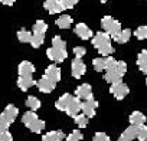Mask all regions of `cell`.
<instances>
[{
  "label": "cell",
  "instance_id": "cell-8",
  "mask_svg": "<svg viewBox=\"0 0 147 141\" xmlns=\"http://www.w3.org/2000/svg\"><path fill=\"white\" fill-rule=\"evenodd\" d=\"M46 55L53 62H63L66 58H68V52L66 49H59V48H55V46H51L48 50H46Z\"/></svg>",
  "mask_w": 147,
  "mask_h": 141
},
{
  "label": "cell",
  "instance_id": "cell-21",
  "mask_svg": "<svg viewBox=\"0 0 147 141\" xmlns=\"http://www.w3.org/2000/svg\"><path fill=\"white\" fill-rule=\"evenodd\" d=\"M137 65L143 74H147V50H141L137 56Z\"/></svg>",
  "mask_w": 147,
  "mask_h": 141
},
{
  "label": "cell",
  "instance_id": "cell-33",
  "mask_svg": "<svg viewBox=\"0 0 147 141\" xmlns=\"http://www.w3.org/2000/svg\"><path fill=\"white\" fill-rule=\"evenodd\" d=\"M80 0H61V3L63 6V9H72Z\"/></svg>",
  "mask_w": 147,
  "mask_h": 141
},
{
  "label": "cell",
  "instance_id": "cell-9",
  "mask_svg": "<svg viewBox=\"0 0 147 141\" xmlns=\"http://www.w3.org/2000/svg\"><path fill=\"white\" fill-rule=\"evenodd\" d=\"M71 70H72V77L77 78V79H80V78L87 72V66H85V63L82 62L81 58H75V59L72 60V68H71Z\"/></svg>",
  "mask_w": 147,
  "mask_h": 141
},
{
  "label": "cell",
  "instance_id": "cell-29",
  "mask_svg": "<svg viewBox=\"0 0 147 141\" xmlns=\"http://www.w3.org/2000/svg\"><path fill=\"white\" fill-rule=\"evenodd\" d=\"M48 30V25L43 20H36V23L33 25V32L36 33H45Z\"/></svg>",
  "mask_w": 147,
  "mask_h": 141
},
{
  "label": "cell",
  "instance_id": "cell-14",
  "mask_svg": "<svg viewBox=\"0 0 147 141\" xmlns=\"http://www.w3.org/2000/svg\"><path fill=\"white\" fill-rule=\"evenodd\" d=\"M18 72H19V77H32L35 72V66L29 60H23L18 66Z\"/></svg>",
  "mask_w": 147,
  "mask_h": 141
},
{
  "label": "cell",
  "instance_id": "cell-26",
  "mask_svg": "<svg viewBox=\"0 0 147 141\" xmlns=\"http://www.w3.org/2000/svg\"><path fill=\"white\" fill-rule=\"evenodd\" d=\"M32 36H33V33H30V32L26 30V29H20V30L18 32V39H19V42H22V43H30Z\"/></svg>",
  "mask_w": 147,
  "mask_h": 141
},
{
  "label": "cell",
  "instance_id": "cell-22",
  "mask_svg": "<svg viewBox=\"0 0 147 141\" xmlns=\"http://www.w3.org/2000/svg\"><path fill=\"white\" fill-rule=\"evenodd\" d=\"M146 121H147L146 115H144L143 112H140V111H134V112H131V115H130V122H131L133 125H143Z\"/></svg>",
  "mask_w": 147,
  "mask_h": 141
},
{
  "label": "cell",
  "instance_id": "cell-32",
  "mask_svg": "<svg viewBox=\"0 0 147 141\" xmlns=\"http://www.w3.org/2000/svg\"><path fill=\"white\" fill-rule=\"evenodd\" d=\"M138 141H146L147 140V127L143 124L140 125V130H138V135H137Z\"/></svg>",
  "mask_w": 147,
  "mask_h": 141
},
{
  "label": "cell",
  "instance_id": "cell-3",
  "mask_svg": "<svg viewBox=\"0 0 147 141\" xmlns=\"http://www.w3.org/2000/svg\"><path fill=\"white\" fill-rule=\"evenodd\" d=\"M92 46L102 56H110L114 50L111 45V36L107 32H97L92 38Z\"/></svg>",
  "mask_w": 147,
  "mask_h": 141
},
{
  "label": "cell",
  "instance_id": "cell-5",
  "mask_svg": "<svg viewBox=\"0 0 147 141\" xmlns=\"http://www.w3.org/2000/svg\"><path fill=\"white\" fill-rule=\"evenodd\" d=\"M18 114H19V109H18L15 105L9 104V105L5 108V111L2 112V115H0V131L9 130V127H10V125L13 124V121L16 120Z\"/></svg>",
  "mask_w": 147,
  "mask_h": 141
},
{
  "label": "cell",
  "instance_id": "cell-10",
  "mask_svg": "<svg viewBox=\"0 0 147 141\" xmlns=\"http://www.w3.org/2000/svg\"><path fill=\"white\" fill-rule=\"evenodd\" d=\"M36 87H38V89L40 91V92H43V94H49V92H52L53 89H55V87H56V82H53L52 79H49V78H46L45 75L36 82Z\"/></svg>",
  "mask_w": 147,
  "mask_h": 141
},
{
  "label": "cell",
  "instance_id": "cell-18",
  "mask_svg": "<svg viewBox=\"0 0 147 141\" xmlns=\"http://www.w3.org/2000/svg\"><path fill=\"white\" fill-rule=\"evenodd\" d=\"M33 85H36V82L33 81L32 77H19L18 78V87L22 91H28L29 88H32Z\"/></svg>",
  "mask_w": 147,
  "mask_h": 141
},
{
  "label": "cell",
  "instance_id": "cell-11",
  "mask_svg": "<svg viewBox=\"0 0 147 141\" xmlns=\"http://www.w3.org/2000/svg\"><path fill=\"white\" fill-rule=\"evenodd\" d=\"M75 97H78L80 99H84V101L92 99L94 95H92V88H91V85H90V84H82V85H80V87L75 89Z\"/></svg>",
  "mask_w": 147,
  "mask_h": 141
},
{
  "label": "cell",
  "instance_id": "cell-37",
  "mask_svg": "<svg viewBox=\"0 0 147 141\" xmlns=\"http://www.w3.org/2000/svg\"><path fill=\"white\" fill-rule=\"evenodd\" d=\"M0 2H2L3 5H6V6H13L16 0H0Z\"/></svg>",
  "mask_w": 147,
  "mask_h": 141
},
{
  "label": "cell",
  "instance_id": "cell-38",
  "mask_svg": "<svg viewBox=\"0 0 147 141\" xmlns=\"http://www.w3.org/2000/svg\"><path fill=\"white\" fill-rule=\"evenodd\" d=\"M117 141H130V140H127L125 137H123V135H120V138H118Z\"/></svg>",
  "mask_w": 147,
  "mask_h": 141
},
{
  "label": "cell",
  "instance_id": "cell-41",
  "mask_svg": "<svg viewBox=\"0 0 147 141\" xmlns=\"http://www.w3.org/2000/svg\"><path fill=\"white\" fill-rule=\"evenodd\" d=\"M146 84H147V78H146Z\"/></svg>",
  "mask_w": 147,
  "mask_h": 141
},
{
  "label": "cell",
  "instance_id": "cell-27",
  "mask_svg": "<svg viewBox=\"0 0 147 141\" xmlns=\"http://www.w3.org/2000/svg\"><path fill=\"white\" fill-rule=\"evenodd\" d=\"M43 40H45V33H36V32H33L30 45H32L33 48H40L42 43H43Z\"/></svg>",
  "mask_w": 147,
  "mask_h": 141
},
{
  "label": "cell",
  "instance_id": "cell-25",
  "mask_svg": "<svg viewBox=\"0 0 147 141\" xmlns=\"http://www.w3.org/2000/svg\"><path fill=\"white\" fill-rule=\"evenodd\" d=\"M40 101L36 98V97H33V95H30V97H28L26 98V107L30 109V111H38L39 108H40Z\"/></svg>",
  "mask_w": 147,
  "mask_h": 141
},
{
  "label": "cell",
  "instance_id": "cell-31",
  "mask_svg": "<svg viewBox=\"0 0 147 141\" xmlns=\"http://www.w3.org/2000/svg\"><path fill=\"white\" fill-rule=\"evenodd\" d=\"M84 138L82 132L80 130H75V131H72L68 137H66V141H81Z\"/></svg>",
  "mask_w": 147,
  "mask_h": 141
},
{
  "label": "cell",
  "instance_id": "cell-28",
  "mask_svg": "<svg viewBox=\"0 0 147 141\" xmlns=\"http://www.w3.org/2000/svg\"><path fill=\"white\" fill-rule=\"evenodd\" d=\"M74 120H75V124H77L78 127H81V128H85V127L88 125V117H87L84 112H82V114H78Z\"/></svg>",
  "mask_w": 147,
  "mask_h": 141
},
{
  "label": "cell",
  "instance_id": "cell-17",
  "mask_svg": "<svg viewBox=\"0 0 147 141\" xmlns=\"http://www.w3.org/2000/svg\"><path fill=\"white\" fill-rule=\"evenodd\" d=\"M108 60H110V56H101V58H95L92 60V66L97 72H102V70L107 69L108 66Z\"/></svg>",
  "mask_w": 147,
  "mask_h": 141
},
{
  "label": "cell",
  "instance_id": "cell-1",
  "mask_svg": "<svg viewBox=\"0 0 147 141\" xmlns=\"http://www.w3.org/2000/svg\"><path fill=\"white\" fill-rule=\"evenodd\" d=\"M125 72H127V63L123 62V60H115L113 56H110L108 66H107L105 74H104V79L108 84L121 82Z\"/></svg>",
  "mask_w": 147,
  "mask_h": 141
},
{
  "label": "cell",
  "instance_id": "cell-6",
  "mask_svg": "<svg viewBox=\"0 0 147 141\" xmlns=\"http://www.w3.org/2000/svg\"><path fill=\"white\" fill-rule=\"evenodd\" d=\"M101 28H102L104 32H107L113 39L123 30V29H121V23H120L118 20H115L114 17H111V16H104V17L101 19Z\"/></svg>",
  "mask_w": 147,
  "mask_h": 141
},
{
  "label": "cell",
  "instance_id": "cell-39",
  "mask_svg": "<svg viewBox=\"0 0 147 141\" xmlns=\"http://www.w3.org/2000/svg\"><path fill=\"white\" fill-rule=\"evenodd\" d=\"M100 2H101V3H107V2H108V0H100Z\"/></svg>",
  "mask_w": 147,
  "mask_h": 141
},
{
  "label": "cell",
  "instance_id": "cell-23",
  "mask_svg": "<svg viewBox=\"0 0 147 141\" xmlns=\"http://www.w3.org/2000/svg\"><path fill=\"white\" fill-rule=\"evenodd\" d=\"M56 26L58 28H61V29H68L71 25H72V17L69 16V15H62V16H59L58 19H56Z\"/></svg>",
  "mask_w": 147,
  "mask_h": 141
},
{
  "label": "cell",
  "instance_id": "cell-12",
  "mask_svg": "<svg viewBox=\"0 0 147 141\" xmlns=\"http://www.w3.org/2000/svg\"><path fill=\"white\" fill-rule=\"evenodd\" d=\"M74 32H75V35L78 38H81L82 40H88V39L92 38V30L85 23H78L75 26V29H74Z\"/></svg>",
  "mask_w": 147,
  "mask_h": 141
},
{
  "label": "cell",
  "instance_id": "cell-20",
  "mask_svg": "<svg viewBox=\"0 0 147 141\" xmlns=\"http://www.w3.org/2000/svg\"><path fill=\"white\" fill-rule=\"evenodd\" d=\"M138 130H140V125H130V127H127L124 131H123V137H125L127 140H134V138H137V135H138Z\"/></svg>",
  "mask_w": 147,
  "mask_h": 141
},
{
  "label": "cell",
  "instance_id": "cell-35",
  "mask_svg": "<svg viewBox=\"0 0 147 141\" xmlns=\"http://www.w3.org/2000/svg\"><path fill=\"white\" fill-rule=\"evenodd\" d=\"M0 141H13V137H12V134L9 132V130L0 132Z\"/></svg>",
  "mask_w": 147,
  "mask_h": 141
},
{
  "label": "cell",
  "instance_id": "cell-36",
  "mask_svg": "<svg viewBox=\"0 0 147 141\" xmlns=\"http://www.w3.org/2000/svg\"><path fill=\"white\" fill-rule=\"evenodd\" d=\"M94 141H111V140H110V137H108L107 134H104V132H97V134L94 135Z\"/></svg>",
  "mask_w": 147,
  "mask_h": 141
},
{
  "label": "cell",
  "instance_id": "cell-2",
  "mask_svg": "<svg viewBox=\"0 0 147 141\" xmlns=\"http://www.w3.org/2000/svg\"><path fill=\"white\" fill-rule=\"evenodd\" d=\"M55 107L59 111H65L69 117L75 118L80 114V111L82 109V102L78 97H72L71 94H63L55 102Z\"/></svg>",
  "mask_w": 147,
  "mask_h": 141
},
{
  "label": "cell",
  "instance_id": "cell-30",
  "mask_svg": "<svg viewBox=\"0 0 147 141\" xmlns=\"http://www.w3.org/2000/svg\"><path fill=\"white\" fill-rule=\"evenodd\" d=\"M134 35H136V38H137L138 40L147 39V26H138V28L136 29Z\"/></svg>",
  "mask_w": 147,
  "mask_h": 141
},
{
  "label": "cell",
  "instance_id": "cell-19",
  "mask_svg": "<svg viewBox=\"0 0 147 141\" xmlns=\"http://www.w3.org/2000/svg\"><path fill=\"white\" fill-rule=\"evenodd\" d=\"M65 138L63 131L58 130V131H49L42 137V141H62Z\"/></svg>",
  "mask_w": 147,
  "mask_h": 141
},
{
  "label": "cell",
  "instance_id": "cell-15",
  "mask_svg": "<svg viewBox=\"0 0 147 141\" xmlns=\"http://www.w3.org/2000/svg\"><path fill=\"white\" fill-rule=\"evenodd\" d=\"M45 77L58 84V82L61 81V69H59L56 65H49V66L46 68V70H45Z\"/></svg>",
  "mask_w": 147,
  "mask_h": 141
},
{
  "label": "cell",
  "instance_id": "cell-24",
  "mask_svg": "<svg viewBox=\"0 0 147 141\" xmlns=\"http://www.w3.org/2000/svg\"><path fill=\"white\" fill-rule=\"evenodd\" d=\"M131 30L130 29H123L115 38H114V40L117 42V43H127L128 40H130V38H131Z\"/></svg>",
  "mask_w": 147,
  "mask_h": 141
},
{
  "label": "cell",
  "instance_id": "cell-40",
  "mask_svg": "<svg viewBox=\"0 0 147 141\" xmlns=\"http://www.w3.org/2000/svg\"><path fill=\"white\" fill-rule=\"evenodd\" d=\"M45 2H58V0H45Z\"/></svg>",
  "mask_w": 147,
  "mask_h": 141
},
{
  "label": "cell",
  "instance_id": "cell-4",
  "mask_svg": "<svg viewBox=\"0 0 147 141\" xmlns=\"http://www.w3.org/2000/svg\"><path fill=\"white\" fill-rule=\"evenodd\" d=\"M22 122L32 131V132H36L39 134L43 128H45V122L36 115L35 111H28L23 114V118H22Z\"/></svg>",
  "mask_w": 147,
  "mask_h": 141
},
{
  "label": "cell",
  "instance_id": "cell-34",
  "mask_svg": "<svg viewBox=\"0 0 147 141\" xmlns=\"http://www.w3.org/2000/svg\"><path fill=\"white\" fill-rule=\"evenodd\" d=\"M74 53H75V58H82L87 53V49L84 46H75L74 48Z\"/></svg>",
  "mask_w": 147,
  "mask_h": 141
},
{
  "label": "cell",
  "instance_id": "cell-7",
  "mask_svg": "<svg viewBox=\"0 0 147 141\" xmlns=\"http://www.w3.org/2000/svg\"><path fill=\"white\" fill-rule=\"evenodd\" d=\"M110 92L115 97V99H118V101H121V99H124L127 95H128V92H130V88L121 81V82H115V84H111V87H110Z\"/></svg>",
  "mask_w": 147,
  "mask_h": 141
},
{
  "label": "cell",
  "instance_id": "cell-13",
  "mask_svg": "<svg viewBox=\"0 0 147 141\" xmlns=\"http://www.w3.org/2000/svg\"><path fill=\"white\" fill-rule=\"evenodd\" d=\"M98 108V102L92 98V99H87L82 102V112L88 117V118H92L95 117V109Z\"/></svg>",
  "mask_w": 147,
  "mask_h": 141
},
{
  "label": "cell",
  "instance_id": "cell-16",
  "mask_svg": "<svg viewBox=\"0 0 147 141\" xmlns=\"http://www.w3.org/2000/svg\"><path fill=\"white\" fill-rule=\"evenodd\" d=\"M43 7L51 13V15H56V13H61L63 12V6L61 3V0H58V2H45L43 3Z\"/></svg>",
  "mask_w": 147,
  "mask_h": 141
}]
</instances>
